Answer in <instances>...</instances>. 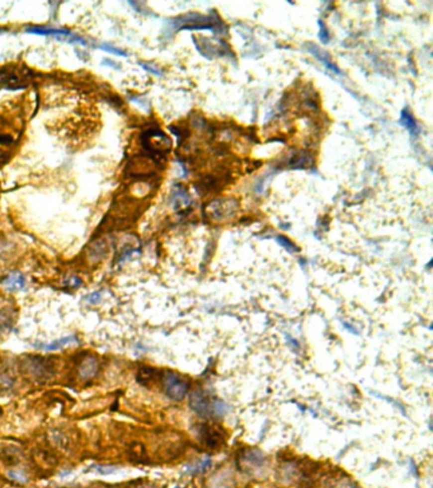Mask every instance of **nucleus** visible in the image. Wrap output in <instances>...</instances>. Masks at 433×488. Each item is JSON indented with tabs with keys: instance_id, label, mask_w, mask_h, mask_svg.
I'll return each mask as SVG.
<instances>
[{
	"instance_id": "nucleus-30",
	"label": "nucleus",
	"mask_w": 433,
	"mask_h": 488,
	"mask_svg": "<svg viewBox=\"0 0 433 488\" xmlns=\"http://www.w3.org/2000/svg\"><path fill=\"white\" fill-rule=\"evenodd\" d=\"M137 488H146V487H137Z\"/></svg>"
},
{
	"instance_id": "nucleus-14",
	"label": "nucleus",
	"mask_w": 433,
	"mask_h": 488,
	"mask_svg": "<svg viewBox=\"0 0 433 488\" xmlns=\"http://www.w3.org/2000/svg\"><path fill=\"white\" fill-rule=\"evenodd\" d=\"M50 439H51L52 443H54L56 446H59V448H61V449L68 448V444H69L68 437H66L61 431H57V430L52 431L51 437H50Z\"/></svg>"
},
{
	"instance_id": "nucleus-12",
	"label": "nucleus",
	"mask_w": 433,
	"mask_h": 488,
	"mask_svg": "<svg viewBox=\"0 0 433 488\" xmlns=\"http://www.w3.org/2000/svg\"><path fill=\"white\" fill-rule=\"evenodd\" d=\"M108 253V245L105 241H98L93 244L89 250V257L93 262L100 261Z\"/></svg>"
},
{
	"instance_id": "nucleus-20",
	"label": "nucleus",
	"mask_w": 433,
	"mask_h": 488,
	"mask_svg": "<svg viewBox=\"0 0 433 488\" xmlns=\"http://www.w3.org/2000/svg\"><path fill=\"white\" fill-rule=\"evenodd\" d=\"M210 466H211V459H206L204 460V462L199 463L197 466L192 467L190 471L192 472V473H204V472H206L207 469L210 468Z\"/></svg>"
},
{
	"instance_id": "nucleus-8",
	"label": "nucleus",
	"mask_w": 433,
	"mask_h": 488,
	"mask_svg": "<svg viewBox=\"0 0 433 488\" xmlns=\"http://www.w3.org/2000/svg\"><path fill=\"white\" fill-rule=\"evenodd\" d=\"M26 286V278L22 273H10L6 278H4L3 287L8 291H15V290H22Z\"/></svg>"
},
{
	"instance_id": "nucleus-5",
	"label": "nucleus",
	"mask_w": 433,
	"mask_h": 488,
	"mask_svg": "<svg viewBox=\"0 0 433 488\" xmlns=\"http://www.w3.org/2000/svg\"><path fill=\"white\" fill-rule=\"evenodd\" d=\"M188 404H190L191 409H192L195 413H197L199 416H202V417H206L207 414L210 413V408H211L207 397L204 394V393L200 392V390H196V392L191 393Z\"/></svg>"
},
{
	"instance_id": "nucleus-4",
	"label": "nucleus",
	"mask_w": 433,
	"mask_h": 488,
	"mask_svg": "<svg viewBox=\"0 0 433 488\" xmlns=\"http://www.w3.org/2000/svg\"><path fill=\"white\" fill-rule=\"evenodd\" d=\"M199 436L206 446L211 449L218 448L222 444L224 437L217 429L210 425H201L199 427Z\"/></svg>"
},
{
	"instance_id": "nucleus-17",
	"label": "nucleus",
	"mask_w": 433,
	"mask_h": 488,
	"mask_svg": "<svg viewBox=\"0 0 433 488\" xmlns=\"http://www.w3.org/2000/svg\"><path fill=\"white\" fill-rule=\"evenodd\" d=\"M276 241L280 243V245H282L283 248H286L289 252H291V253H294V252H299V248L295 245L294 243H292L290 239H287L286 237H283V236H278V237H276Z\"/></svg>"
},
{
	"instance_id": "nucleus-18",
	"label": "nucleus",
	"mask_w": 433,
	"mask_h": 488,
	"mask_svg": "<svg viewBox=\"0 0 433 488\" xmlns=\"http://www.w3.org/2000/svg\"><path fill=\"white\" fill-rule=\"evenodd\" d=\"M154 375H155V370L151 369V367H142L139 372V379L142 381V383H147L154 379Z\"/></svg>"
},
{
	"instance_id": "nucleus-23",
	"label": "nucleus",
	"mask_w": 433,
	"mask_h": 488,
	"mask_svg": "<svg viewBox=\"0 0 433 488\" xmlns=\"http://www.w3.org/2000/svg\"><path fill=\"white\" fill-rule=\"evenodd\" d=\"M92 468H93L97 473L100 474H112L117 471L114 467H108V466H94L92 467Z\"/></svg>"
},
{
	"instance_id": "nucleus-3",
	"label": "nucleus",
	"mask_w": 433,
	"mask_h": 488,
	"mask_svg": "<svg viewBox=\"0 0 433 488\" xmlns=\"http://www.w3.org/2000/svg\"><path fill=\"white\" fill-rule=\"evenodd\" d=\"M241 463H243L244 468L249 473L254 474L255 472H261L266 469L267 459L263 455V453L257 449H249L245 450L241 454Z\"/></svg>"
},
{
	"instance_id": "nucleus-26",
	"label": "nucleus",
	"mask_w": 433,
	"mask_h": 488,
	"mask_svg": "<svg viewBox=\"0 0 433 488\" xmlns=\"http://www.w3.org/2000/svg\"><path fill=\"white\" fill-rule=\"evenodd\" d=\"M338 488H361L356 485V483L351 482L349 480H343L342 482L338 485Z\"/></svg>"
},
{
	"instance_id": "nucleus-25",
	"label": "nucleus",
	"mask_w": 433,
	"mask_h": 488,
	"mask_svg": "<svg viewBox=\"0 0 433 488\" xmlns=\"http://www.w3.org/2000/svg\"><path fill=\"white\" fill-rule=\"evenodd\" d=\"M140 66H141L144 70H146V71H149V73H151V74H154V75H162V73H160V70L159 69H156V68H154V66H151V65H149V64H142V63H140Z\"/></svg>"
},
{
	"instance_id": "nucleus-15",
	"label": "nucleus",
	"mask_w": 433,
	"mask_h": 488,
	"mask_svg": "<svg viewBox=\"0 0 433 488\" xmlns=\"http://www.w3.org/2000/svg\"><path fill=\"white\" fill-rule=\"evenodd\" d=\"M14 385V375L10 371L5 370L0 374V388L1 389H10Z\"/></svg>"
},
{
	"instance_id": "nucleus-19",
	"label": "nucleus",
	"mask_w": 433,
	"mask_h": 488,
	"mask_svg": "<svg viewBox=\"0 0 433 488\" xmlns=\"http://www.w3.org/2000/svg\"><path fill=\"white\" fill-rule=\"evenodd\" d=\"M213 411H214V413L215 414H217V416H224L225 413L227 412V406L226 404L222 402V400H215L214 402V404H213Z\"/></svg>"
},
{
	"instance_id": "nucleus-24",
	"label": "nucleus",
	"mask_w": 433,
	"mask_h": 488,
	"mask_svg": "<svg viewBox=\"0 0 433 488\" xmlns=\"http://www.w3.org/2000/svg\"><path fill=\"white\" fill-rule=\"evenodd\" d=\"M319 26H320V32H319L320 40L323 41L324 43H328V41H329V32L326 31V28H325V26H324V23L323 22H319Z\"/></svg>"
},
{
	"instance_id": "nucleus-29",
	"label": "nucleus",
	"mask_w": 433,
	"mask_h": 488,
	"mask_svg": "<svg viewBox=\"0 0 433 488\" xmlns=\"http://www.w3.org/2000/svg\"><path fill=\"white\" fill-rule=\"evenodd\" d=\"M4 32H5V29H4V28H1V27H0V34H1V33H4Z\"/></svg>"
},
{
	"instance_id": "nucleus-9",
	"label": "nucleus",
	"mask_w": 433,
	"mask_h": 488,
	"mask_svg": "<svg viewBox=\"0 0 433 488\" xmlns=\"http://www.w3.org/2000/svg\"><path fill=\"white\" fill-rule=\"evenodd\" d=\"M29 371H31L32 375H34L36 377H45L48 376V374L51 372V369L48 367L47 360H41V359H34V360H31L29 363Z\"/></svg>"
},
{
	"instance_id": "nucleus-22",
	"label": "nucleus",
	"mask_w": 433,
	"mask_h": 488,
	"mask_svg": "<svg viewBox=\"0 0 433 488\" xmlns=\"http://www.w3.org/2000/svg\"><path fill=\"white\" fill-rule=\"evenodd\" d=\"M8 476H9V478L10 480H13V481H17V482H19V483H24V482H27V477L24 476V474L22 473V472H18V471H10L8 473Z\"/></svg>"
},
{
	"instance_id": "nucleus-13",
	"label": "nucleus",
	"mask_w": 433,
	"mask_h": 488,
	"mask_svg": "<svg viewBox=\"0 0 433 488\" xmlns=\"http://www.w3.org/2000/svg\"><path fill=\"white\" fill-rule=\"evenodd\" d=\"M13 327V313L10 309H0V336L5 335Z\"/></svg>"
},
{
	"instance_id": "nucleus-6",
	"label": "nucleus",
	"mask_w": 433,
	"mask_h": 488,
	"mask_svg": "<svg viewBox=\"0 0 433 488\" xmlns=\"http://www.w3.org/2000/svg\"><path fill=\"white\" fill-rule=\"evenodd\" d=\"M71 344H78V340L75 336H65L63 338H59L56 341H52V342H48V344H41V345H34V349L37 350H42V351H59V350L64 349L65 346Z\"/></svg>"
},
{
	"instance_id": "nucleus-21",
	"label": "nucleus",
	"mask_w": 433,
	"mask_h": 488,
	"mask_svg": "<svg viewBox=\"0 0 433 488\" xmlns=\"http://www.w3.org/2000/svg\"><path fill=\"white\" fill-rule=\"evenodd\" d=\"M102 300V291H94L85 296V301L89 304H97Z\"/></svg>"
},
{
	"instance_id": "nucleus-1",
	"label": "nucleus",
	"mask_w": 433,
	"mask_h": 488,
	"mask_svg": "<svg viewBox=\"0 0 433 488\" xmlns=\"http://www.w3.org/2000/svg\"><path fill=\"white\" fill-rule=\"evenodd\" d=\"M27 33L37 34V36H50L55 37L61 42L69 43H79V45H87V41L74 32L68 29H57V28H46V27H28L26 28Z\"/></svg>"
},
{
	"instance_id": "nucleus-27",
	"label": "nucleus",
	"mask_w": 433,
	"mask_h": 488,
	"mask_svg": "<svg viewBox=\"0 0 433 488\" xmlns=\"http://www.w3.org/2000/svg\"><path fill=\"white\" fill-rule=\"evenodd\" d=\"M66 284L70 285V286H80L82 285V280L78 277H71Z\"/></svg>"
},
{
	"instance_id": "nucleus-31",
	"label": "nucleus",
	"mask_w": 433,
	"mask_h": 488,
	"mask_svg": "<svg viewBox=\"0 0 433 488\" xmlns=\"http://www.w3.org/2000/svg\"><path fill=\"white\" fill-rule=\"evenodd\" d=\"M176 488H181V487H176Z\"/></svg>"
},
{
	"instance_id": "nucleus-11",
	"label": "nucleus",
	"mask_w": 433,
	"mask_h": 488,
	"mask_svg": "<svg viewBox=\"0 0 433 488\" xmlns=\"http://www.w3.org/2000/svg\"><path fill=\"white\" fill-rule=\"evenodd\" d=\"M400 123H402V125L409 131V132H411L412 136H417V135L419 133L418 123H417L416 119L412 116V114L408 111L407 108L403 110L402 115H400Z\"/></svg>"
},
{
	"instance_id": "nucleus-16",
	"label": "nucleus",
	"mask_w": 433,
	"mask_h": 488,
	"mask_svg": "<svg viewBox=\"0 0 433 488\" xmlns=\"http://www.w3.org/2000/svg\"><path fill=\"white\" fill-rule=\"evenodd\" d=\"M98 48H101V50H103V51L109 52V54L116 55V56L127 57V54H126L123 50H121V48L116 47V46L113 45H110V43H101V45H98Z\"/></svg>"
},
{
	"instance_id": "nucleus-2",
	"label": "nucleus",
	"mask_w": 433,
	"mask_h": 488,
	"mask_svg": "<svg viewBox=\"0 0 433 488\" xmlns=\"http://www.w3.org/2000/svg\"><path fill=\"white\" fill-rule=\"evenodd\" d=\"M190 384L174 372H168L164 376V390L173 400H182L187 394Z\"/></svg>"
},
{
	"instance_id": "nucleus-28",
	"label": "nucleus",
	"mask_w": 433,
	"mask_h": 488,
	"mask_svg": "<svg viewBox=\"0 0 433 488\" xmlns=\"http://www.w3.org/2000/svg\"><path fill=\"white\" fill-rule=\"evenodd\" d=\"M103 65H106V66H109V68H113V69H118L119 66L117 65V64H114V63H112L110 60H108V59H106L105 61H103Z\"/></svg>"
},
{
	"instance_id": "nucleus-7",
	"label": "nucleus",
	"mask_w": 433,
	"mask_h": 488,
	"mask_svg": "<svg viewBox=\"0 0 433 488\" xmlns=\"http://www.w3.org/2000/svg\"><path fill=\"white\" fill-rule=\"evenodd\" d=\"M98 367H100V364H98V360H97L94 356H88L83 360V363L80 364L79 367V375L82 377L83 380H88L91 377H93L94 375L97 374L98 371Z\"/></svg>"
},
{
	"instance_id": "nucleus-10",
	"label": "nucleus",
	"mask_w": 433,
	"mask_h": 488,
	"mask_svg": "<svg viewBox=\"0 0 433 488\" xmlns=\"http://www.w3.org/2000/svg\"><path fill=\"white\" fill-rule=\"evenodd\" d=\"M308 47H309V51H310V54L314 55V56L317 57L318 60H319L320 63H323L324 65L326 66V69L331 70L333 73H335V74H340V70L337 68V66L334 65L333 63H331L330 57H329L328 55L324 54L322 50H319V48H318L317 46H314V45H308Z\"/></svg>"
}]
</instances>
